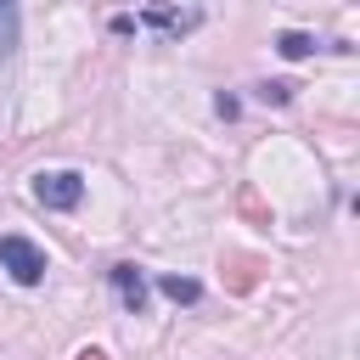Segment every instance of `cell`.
Masks as SVG:
<instances>
[{
    "label": "cell",
    "mask_w": 360,
    "mask_h": 360,
    "mask_svg": "<svg viewBox=\"0 0 360 360\" xmlns=\"http://www.w3.org/2000/svg\"><path fill=\"white\" fill-rule=\"evenodd\" d=\"M34 197H39L45 208H73V202L84 197V180H79L73 169H45V174H34Z\"/></svg>",
    "instance_id": "cell-2"
},
{
    "label": "cell",
    "mask_w": 360,
    "mask_h": 360,
    "mask_svg": "<svg viewBox=\"0 0 360 360\" xmlns=\"http://www.w3.org/2000/svg\"><path fill=\"white\" fill-rule=\"evenodd\" d=\"M112 292H118V304L129 315H141L146 309V276H141V264H112Z\"/></svg>",
    "instance_id": "cell-4"
},
{
    "label": "cell",
    "mask_w": 360,
    "mask_h": 360,
    "mask_svg": "<svg viewBox=\"0 0 360 360\" xmlns=\"http://www.w3.org/2000/svg\"><path fill=\"white\" fill-rule=\"evenodd\" d=\"M73 360H107V349H79Z\"/></svg>",
    "instance_id": "cell-11"
},
{
    "label": "cell",
    "mask_w": 360,
    "mask_h": 360,
    "mask_svg": "<svg viewBox=\"0 0 360 360\" xmlns=\"http://www.w3.org/2000/svg\"><path fill=\"white\" fill-rule=\"evenodd\" d=\"M0 270H11V281L34 287V281H45V253L28 236H0Z\"/></svg>",
    "instance_id": "cell-1"
},
{
    "label": "cell",
    "mask_w": 360,
    "mask_h": 360,
    "mask_svg": "<svg viewBox=\"0 0 360 360\" xmlns=\"http://www.w3.org/2000/svg\"><path fill=\"white\" fill-rule=\"evenodd\" d=\"M197 292H202V287H197L191 276H163V298H174V304H197Z\"/></svg>",
    "instance_id": "cell-8"
},
{
    "label": "cell",
    "mask_w": 360,
    "mask_h": 360,
    "mask_svg": "<svg viewBox=\"0 0 360 360\" xmlns=\"http://www.w3.org/2000/svg\"><path fill=\"white\" fill-rule=\"evenodd\" d=\"M236 208H242L253 225H270V208H264V197H259L253 186H242V191H236Z\"/></svg>",
    "instance_id": "cell-7"
},
{
    "label": "cell",
    "mask_w": 360,
    "mask_h": 360,
    "mask_svg": "<svg viewBox=\"0 0 360 360\" xmlns=\"http://www.w3.org/2000/svg\"><path fill=\"white\" fill-rule=\"evenodd\" d=\"M214 107H219V118H236V96H225V90H219V96H214Z\"/></svg>",
    "instance_id": "cell-10"
},
{
    "label": "cell",
    "mask_w": 360,
    "mask_h": 360,
    "mask_svg": "<svg viewBox=\"0 0 360 360\" xmlns=\"http://www.w3.org/2000/svg\"><path fill=\"white\" fill-rule=\"evenodd\" d=\"M17 51V0H0V56Z\"/></svg>",
    "instance_id": "cell-6"
},
{
    "label": "cell",
    "mask_w": 360,
    "mask_h": 360,
    "mask_svg": "<svg viewBox=\"0 0 360 360\" xmlns=\"http://www.w3.org/2000/svg\"><path fill=\"white\" fill-rule=\"evenodd\" d=\"M259 101H270V107H281V101H292V84H281V79H270V84H259Z\"/></svg>",
    "instance_id": "cell-9"
},
{
    "label": "cell",
    "mask_w": 360,
    "mask_h": 360,
    "mask_svg": "<svg viewBox=\"0 0 360 360\" xmlns=\"http://www.w3.org/2000/svg\"><path fill=\"white\" fill-rule=\"evenodd\" d=\"M276 51H281L287 62H304V56L315 51V39H309V34H298V28H287V34H276Z\"/></svg>",
    "instance_id": "cell-5"
},
{
    "label": "cell",
    "mask_w": 360,
    "mask_h": 360,
    "mask_svg": "<svg viewBox=\"0 0 360 360\" xmlns=\"http://www.w3.org/2000/svg\"><path fill=\"white\" fill-rule=\"evenodd\" d=\"M219 270H225V287H231V292H253V287L270 276V259H264V253H242V248H231V253L219 259Z\"/></svg>",
    "instance_id": "cell-3"
}]
</instances>
